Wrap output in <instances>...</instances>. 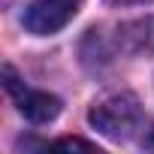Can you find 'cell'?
Returning a JSON list of instances; mask_svg holds the SVG:
<instances>
[{
    "mask_svg": "<svg viewBox=\"0 0 154 154\" xmlns=\"http://www.w3.org/2000/svg\"><path fill=\"white\" fill-rule=\"evenodd\" d=\"M148 145H154V139H151V142H148Z\"/></svg>",
    "mask_w": 154,
    "mask_h": 154,
    "instance_id": "cell-7",
    "label": "cell"
},
{
    "mask_svg": "<svg viewBox=\"0 0 154 154\" xmlns=\"http://www.w3.org/2000/svg\"><path fill=\"white\" fill-rule=\"evenodd\" d=\"M88 121L109 139H130L142 124V106L133 94H112L88 112Z\"/></svg>",
    "mask_w": 154,
    "mask_h": 154,
    "instance_id": "cell-1",
    "label": "cell"
},
{
    "mask_svg": "<svg viewBox=\"0 0 154 154\" xmlns=\"http://www.w3.org/2000/svg\"><path fill=\"white\" fill-rule=\"evenodd\" d=\"M82 0H33L24 9V27L36 36H48L63 30L75 15H79Z\"/></svg>",
    "mask_w": 154,
    "mask_h": 154,
    "instance_id": "cell-3",
    "label": "cell"
},
{
    "mask_svg": "<svg viewBox=\"0 0 154 154\" xmlns=\"http://www.w3.org/2000/svg\"><path fill=\"white\" fill-rule=\"evenodd\" d=\"M51 148H60V151H100L94 142H85V139H57V142H51Z\"/></svg>",
    "mask_w": 154,
    "mask_h": 154,
    "instance_id": "cell-5",
    "label": "cell"
},
{
    "mask_svg": "<svg viewBox=\"0 0 154 154\" xmlns=\"http://www.w3.org/2000/svg\"><path fill=\"white\" fill-rule=\"evenodd\" d=\"M118 45H124L127 51H154V18H139V21H127L118 27Z\"/></svg>",
    "mask_w": 154,
    "mask_h": 154,
    "instance_id": "cell-4",
    "label": "cell"
},
{
    "mask_svg": "<svg viewBox=\"0 0 154 154\" xmlns=\"http://www.w3.org/2000/svg\"><path fill=\"white\" fill-rule=\"evenodd\" d=\"M3 88L12 94L18 112H21L27 121H33V124H48V121H54V118L60 115V100H57L54 94L27 88L18 75H15L12 66H3Z\"/></svg>",
    "mask_w": 154,
    "mask_h": 154,
    "instance_id": "cell-2",
    "label": "cell"
},
{
    "mask_svg": "<svg viewBox=\"0 0 154 154\" xmlns=\"http://www.w3.org/2000/svg\"><path fill=\"white\" fill-rule=\"evenodd\" d=\"M115 3H136V0H115Z\"/></svg>",
    "mask_w": 154,
    "mask_h": 154,
    "instance_id": "cell-6",
    "label": "cell"
}]
</instances>
